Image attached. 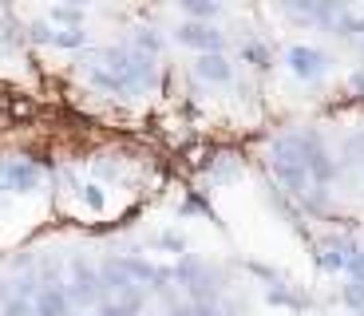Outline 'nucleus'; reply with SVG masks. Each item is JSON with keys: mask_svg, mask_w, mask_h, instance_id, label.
I'll use <instances>...</instances> for the list:
<instances>
[{"mask_svg": "<svg viewBox=\"0 0 364 316\" xmlns=\"http://www.w3.org/2000/svg\"><path fill=\"white\" fill-rule=\"evenodd\" d=\"M171 280L182 289V300H194V305L198 300H218V289H222L218 273L206 261H198V257H182L171 269Z\"/></svg>", "mask_w": 364, "mask_h": 316, "instance_id": "nucleus-1", "label": "nucleus"}, {"mask_svg": "<svg viewBox=\"0 0 364 316\" xmlns=\"http://www.w3.org/2000/svg\"><path fill=\"white\" fill-rule=\"evenodd\" d=\"M64 293H68V300H72L75 308H100V305H107V285H103V273H100V265H87L80 257V261H72V269H68V285H64Z\"/></svg>", "mask_w": 364, "mask_h": 316, "instance_id": "nucleus-2", "label": "nucleus"}, {"mask_svg": "<svg viewBox=\"0 0 364 316\" xmlns=\"http://www.w3.org/2000/svg\"><path fill=\"white\" fill-rule=\"evenodd\" d=\"M174 40L194 48L198 55H222V48H226V32H218L214 24H194V20L174 28Z\"/></svg>", "mask_w": 364, "mask_h": 316, "instance_id": "nucleus-3", "label": "nucleus"}, {"mask_svg": "<svg viewBox=\"0 0 364 316\" xmlns=\"http://www.w3.org/2000/svg\"><path fill=\"white\" fill-rule=\"evenodd\" d=\"M0 186L16 190V194H32L40 186V170L28 158H0Z\"/></svg>", "mask_w": 364, "mask_h": 316, "instance_id": "nucleus-4", "label": "nucleus"}, {"mask_svg": "<svg viewBox=\"0 0 364 316\" xmlns=\"http://www.w3.org/2000/svg\"><path fill=\"white\" fill-rule=\"evenodd\" d=\"M28 36L36 40V44H48V48H83L87 44V32L83 28H52L44 20L28 24Z\"/></svg>", "mask_w": 364, "mask_h": 316, "instance_id": "nucleus-5", "label": "nucleus"}, {"mask_svg": "<svg viewBox=\"0 0 364 316\" xmlns=\"http://www.w3.org/2000/svg\"><path fill=\"white\" fill-rule=\"evenodd\" d=\"M83 72H87V83H91V87L103 91V95H115V99H127V95H131L127 80H123L119 72H111V67H100V63L87 60V67H83Z\"/></svg>", "mask_w": 364, "mask_h": 316, "instance_id": "nucleus-6", "label": "nucleus"}, {"mask_svg": "<svg viewBox=\"0 0 364 316\" xmlns=\"http://www.w3.org/2000/svg\"><path fill=\"white\" fill-rule=\"evenodd\" d=\"M289 67L297 75H305V80H313V75H325V67H328V55L325 52H317V48H305V44H297V48H289Z\"/></svg>", "mask_w": 364, "mask_h": 316, "instance_id": "nucleus-7", "label": "nucleus"}, {"mask_svg": "<svg viewBox=\"0 0 364 316\" xmlns=\"http://www.w3.org/2000/svg\"><path fill=\"white\" fill-rule=\"evenodd\" d=\"M36 316H80V308L68 300L64 285H48L36 297Z\"/></svg>", "mask_w": 364, "mask_h": 316, "instance_id": "nucleus-8", "label": "nucleus"}, {"mask_svg": "<svg viewBox=\"0 0 364 316\" xmlns=\"http://www.w3.org/2000/svg\"><path fill=\"white\" fill-rule=\"evenodd\" d=\"M194 75H198L202 83L226 87V83L234 80V63H230L226 55H198V60H194Z\"/></svg>", "mask_w": 364, "mask_h": 316, "instance_id": "nucleus-9", "label": "nucleus"}, {"mask_svg": "<svg viewBox=\"0 0 364 316\" xmlns=\"http://www.w3.org/2000/svg\"><path fill=\"white\" fill-rule=\"evenodd\" d=\"M131 52H139V55H151V60H155V55L163 52V36H155L151 28H139L135 36H131Z\"/></svg>", "mask_w": 364, "mask_h": 316, "instance_id": "nucleus-10", "label": "nucleus"}, {"mask_svg": "<svg viewBox=\"0 0 364 316\" xmlns=\"http://www.w3.org/2000/svg\"><path fill=\"white\" fill-rule=\"evenodd\" d=\"M48 20H52V24H60V28H80L83 9H75V4H55V9L48 12Z\"/></svg>", "mask_w": 364, "mask_h": 316, "instance_id": "nucleus-11", "label": "nucleus"}, {"mask_svg": "<svg viewBox=\"0 0 364 316\" xmlns=\"http://www.w3.org/2000/svg\"><path fill=\"white\" fill-rule=\"evenodd\" d=\"M182 12H186V20H194V24H206V20H214L218 16V4H194V0H186V4H182Z\"/></svg>", "mask_w": 364, "mask_h": 316, "instance_id": "nucleus-12", "label": "nucleus"}, {"mask_svg": "<svg viewBox=\"0 0 364 316\" xmlns=\"http://www.w3.org/2000/svg\"><path fill=\"white\" fill-rule=\"evenodd\" d=\"M246 60L254 63V67H262V72H265V67H269V48H265V44H254V40H250V44H246Z\"/></svg>", "mask_w": 364, "mask_h": 316, "instance_id": "nucleus-13", "label": "nucleus"}, {"mask_svg": "<svg viewBox=\"0 0 364 316\" xmlns=\"http://www.w3.org/2000/svg\"><path fill=\"white\" fill-rule=\"evenodd\" d=\"M80 316H135V312H131V308H123V305H115V300H107V305L91 308V312H80Z\"/></svg>", "mask_w": 364, "mask_h": 316, "instance_id": "nucleus-14", "label": "nucleus"}, {"mask_svg": "<svg viewBox=\"0 0 364 316\" xmlns=\"http://www.w3.org/2000/svg\"><path fill=\"white\" fill-rule=\"evenodd\" d=\"M191 316H222V305L218 300H198V305L191 300Z\"/></svg>", "mask_w": 364, "mask_h": 316, "instance_id": "nucleus-15", "label": "nucleus"}, {"mask_svg": "<svg viewBox=\"0 0 364 316\" xmlns=\"http://www.w3.org/2000/svg\"><path fill=\"white\" fill-rule=\"evenodd\" d=\"M159 245H163V249H174V253L186 249V241H182L178 234H163V237H159Z\"/></svg>", "mask_w": 364, "mask_h": 316, "instance_id": "nucleus-16", "label": "nucleus"}, {"mask_svg": "<svg viewBox=\"0 0 364 316\" xmlns=\"http://www.w3.org/2000/svg\"><path fill=\"white\" fill-rule=\"evenodd\" d=\"M83 198H87V206H103V190L100 186H83Z\"/></svg>", "mask_w": 364, "mask_h": 316, "instance_id": "nucleus-17", "label": "nucleus"}, {"mask_svg": "<svg viewBox=\"0 0 364 316\" xmlns=\"http://www.w3.org/2000/svg\"><path fill=\"white\" fill-rule=\"evenodd\" d=\"M12 300V289H9V280H0V305H9Z\"/></svg>", "mask_w": 364, "mask_h": 316, "instance_id": "nucleus-18", "label": "nucleus"}]
</instances>
